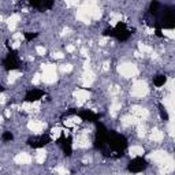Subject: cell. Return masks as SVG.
Masks as SVG:
<instances>
[{"instance_id":"1","label":"cell","mask_w":175,"mask_h":175,"mask_svg":"<svg viewBox=\"0 0 175 175\" xmlns=\"http://www.w3.org/2000/svg\"><path fill=\"white\" fill-rule=\"evenodd\" d=\"M118 71L122 77H126V78H131V77H136L138 74V68H137L136 65H131V63H123L118 67Z\"/></svg>"},{"instance_id":"2","label":"cell","mask_w":175,"mask_h":175,"mask_svg":"<svg viewBox=\"0 0 175 175\" xmlns=\"http://www.w3.org/2000/svg\"><path fill=\"white\" fill-rule=\"evenodd\" d=\"M148 93V85L144 81H136L131 86V96L133 97H144Z\"/></svg>"},{"instance_id":"3","label":"cell","mask_w":175,"mask_h":175,"mask_svg":"<svg viewBox=\"0 0 175 175\" xmlns=\"http://www.w3.org/2000/svg\"><path fill=\"white\" fill-rule=\"evenodd\" d=\"M44 74H42V81L47 84H52L56 81V67L53 65H44L42 66Z\"/></svg>"},{"instance_id":"4","label":"cell","mask_w":175,"mask_h":175,"mask_svg":"<svg viewBox=\"0 0 175 175\" xmlns=\"http://www.w3.org/2000/svg\"><path fill=\"white\" fill-rule=\"evenodd\" d=\"M151 159L155 163H157V164H164V163L167 162V160H170L171 157H170V155L165 153L164 151H156V152H153L152 155H151Z\"/></svg>"},{"instance_id":"5","label":"cell","mask_w":175,"mask_h":175,"mask_svg":"<svg viewBox=\"0 0 175 175\" xmlns=\"http://www.w3.org/2000/svg\"><path fill=\"white\" fill-rule=\"evenodd\" d=\"M27 127L32 130L33 133H41L42 130L45 129V123L39 122V120H30L29 125H27Z\"/></svg>"},{"instance_id":"6","label":"cell","mask_w":175,"mask_h":175,"mask_svg":"<svg viewBox=\"0 0 175 175\" xmlns=\"http://www.w3.org/2000/svg\"><path fill=\"white\" fill-rule=\"evenodd\" d=\"M32 162V157H30L29 153H18V155L15 156V163L16 164H29V163Z\"/></svg>"},{"instance_id":"7","label":"cell","mask_w":175,"mask_h":175,"mask_svg":"<svg viewBox=\"0 0 175 175\" xmlns=\"http://www.w3.org/2000/svg\"><path fill=\"white\" fill-rule=\"evenodd\" d=\"M75 97L78 100V104H82L84 101H86L90 97V93L86 90V89H79V90L75 92Z\"/></svg>"},{"instance_id":"8","label":"cell","mask_w":175,"mask_h":175,"mask_svg":"<svg viewBox=\"0 0 175 175\" xmlns=\"http://www.w3.org/2000/svg\"><path fill=\"white\" fill-rule=\"evenodd\" d=\"M131 112H133V116H136L137 119H141V118L144 119V118L148 116V111L142 107H133Z\"/></svg>"},{"instance_id":"9","label":"cell","mask_w":175,"mask_h":175,"mask_svg":"<svg viewBox=\"0 0 175 175\" xmlns=\"http://www.w3.org/2000/svg\"><path fill=\"white\" fill-rule=\"evenodd\" d=\"M21 16L18 15V14H14V15H11L8 19H7V22H8V27H10L11 30L15 29V26L18 25V22H19Z\"/></svg>"},{"instance_id":"10","label":"cell","mask_w":175,"mask_h":175,"mask_svg":"<svg viewBox=\"0 0 175 175\" xmlns=\"http://www.w3.org/2000/svg\"><path fill=\"white\" fill-rule=\"evenodd\" d=\"M151 138H152L153 141H156V142H160V141L164 138V134H163V131H160V130H152Z\"/></svg>"},{"instance_id":"11","label":"cell","mask_w":175,"mask_h":175,"mask_svg":"<svg viewBox=\"0 0 175 175\" xmlns=\"http://www.w3.org/2000/svg\"><path fill=\"white\" fill-rule=\"evenodd\" d=\"M130 156L131 157H137V156H141L144 153V149L141 148V146H131L130 148Z\"/></svg>"},{"instance_id":"12","label":"cell","mask_w":175,"mask_h":175,"mask_svg":"<svg viewBox=\"0 0 175 175\" xmlns=\"http://www.w3.org/2000/svg\"><path fill=\"white\" fill-rule=\"evenodd\" d=\"M122 120H123V123H126V125H136V123H138V119H137L136 116H125Z\"/></svg>"},{"instance_id":"13","label":"cell","mask_w":175,"mask_h":175,"mask_svg":"<svg viewBox=\"0 0 175 175\" xmlns=\"http://www.w3.org/2000/svg\"><path fill=\"white\" fill-rule=\"evenodd\" d=\"M36 160L40 163V164H41V163H44V160H45V153L42 152V151H40L39 155H37V157H36Z\"/></svg>"},{"instance_id":"14","label":"cell","mask_w":175,"mask_h":175,"mask_svg":"<svg viewBox=\"0 0 175 175\" xmlns=\"http://www.w3.org/2000/svg\"><path fill=\"white\" fill-rule=\"evenodd\" d=\"M19 77H21V74H19V73H18V71H13V73H11V74H10V82L15 81L16 78H19Z\"/></svg>"},{"instance_id":"15","label":"cell","mask_w":175,"mask_h":175,"mask_svg":"<svg viewBox=\"0 0 175 175\" xmlns=\"http://www.w3.org/2000/svg\"><path fill=\"white\" fill-rule=\"evenodd\" d=\"M138 47H139V49H141L142 52H152V48L148 47V45H145V44H139Z\"/></svg>"},{"instance_id":"16","label":"cell","mask_w":175,"mask_h":175,"mask_svg":"<svg viewBox=\"0 0 175 175\" xmlns=\"http://www.w3.org/2000/svg\"><path fill=\"white\" fill-rule=\"evenodd\" d=\"M62 71H65V73H68V71H71L73 70V66L71 65H62Z\"/></svg>"},{"instance_id":"17","label":"cell","mask_w":175,"mask_h":175,"mask_svg":"<svg viewBox=\"0 0 175 175\" xmlns=\"http://www.w3.org/2000/svg\"><path fill=\"white\" fill-rule=\"evenodd\" d=\"M56 171L59 172V175H67V170L65 167H62V165H59L58 168H56Z\"/></svg>"},{"instance_id":"18","label":"cell","mask_w":175,"mask_h":175,"mask_svg":"<svg viewBox=\"0 0 175 175\" xmlns=\"http://www.w3.org/2000/svg\"><path fill=\"white\" fill-rule=\"evenodd\" d=\"M36 51H37V53H39L40 56H44V55H45V48H44V47H37Z\"/></svg>"},{"instance_id":"19","label":"cell","mask_w":175,"mask_h":175,"mask_svg":"<svg viewBox=\"0 0 175 175\" xmlns=\"http://www.w3.org/2000/svg\"><path fill=\"white\" fill-rule=\"evenodd\" d=\"M144 134H145V126L139 125V126H138V136L139 137H144Z\"/></svg>"},{"instance_id":"20","label":"cell","mask_w":175,"mask_h":175,"mask_svg":"<svg viewBox=\"0 0 175 175\" xmlns=\"http://www.w3.org/2000/svg\"><path fill=\"white\" fill-rule=\"evenodd\" d=\"M164 34L167 37H170V39H174V37H175V34H174V32H172V30H164Z\"/></svg>"},{"instance_id":"21","label":"cell","mask_w":175,"mask_h":175,"mask_svg":"<svg viewBox=\"0 0 175 175\" xmlns=\"http://www.w3.org/2000/svg\"><path fill=\"white\" fill-rule=\"evenodd\" d=\"M52 56H53L55 59H62L63 58V53H62V52H53V55H52Z\"/></svg>"},{"instance_id":"22","label":"cell","mask_w":175,"mask_h":175,"mask_svg":"<svg viewBox=\"0 0 175 175\" xmlns=\"http://www.w3.org/2000/svg\"><path fill=\"white\" fill-rule=\"evenodd\" d=\"M52 133H53V137H55V138H58L59 134H60V129H53L52 130Z\"/></svg>"},{"instance_id":"23","label":"cell","mask_w":175,"mask_h":175,"mask_svg":"<svg viewBox=\"0 0 175 175\" xmlns=\"http://www.w3.org/2000/svg\"><path fill=\"white\" fill-rule=\"evenodd\" d=\"M40 77H41V75H39V74H37L36 77L33 78V84H39V82H40V79H41Z\"/></svg>"},{"instance_id":"24","label":"cell","mask_w":175,"mask_h":175,"mask_svg":"<svg viewBox=\"0 0 175 175\" xmlns=\"http://www.w3.org/2000/svg\"><path fill=\"white\" fill-rule=\"evenodd\" d=\"M81 53H82V55H84V56H88V55H86V53H88L86 48H82V49H81Z\"/></svg>"},{"instance_id":"25","label":"cell","mask_w":175,"mask_h":175,"mask_svg":"<svg viewBox=\"0 0 175 175\" xmlns=\"http://www.w3.org/2000/svg\"><path fill=\"white\" fill-rule=\"evenodd\" d=\"M74 49H75V48H74L73 45H68V47H67V51H68V52H73Z\"/></svg>"},{"instance_id":"26","label":"cell","mask_w":175,"mask_h":175,"mask_svg":"<svg viewBox=\"0 0 175 175\" xmlns=\"http://www.w3.org/2000/svg\"><path fill=\"white\" fill-rule=\"evenodd\" d=\"M0 22H1V15H0Z\"/></svg>"},{"instance_id":"27","label":"cell","mask_w":175,"mask_h":175,"mask_svg":"<svg viewBox=\"0 0 175 175\" xmlns=\"http://www.w3.org/2000/svg\"><path fill=\"white\" fill-rule=\"evenodd\" d=\"M137 175H141V174H137Z\"/></svg>"}]
</instances>
